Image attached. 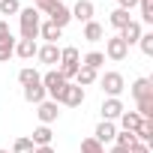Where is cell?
<instances>
[{"label":"cell","mask_w":153,"mask_h":153,"mask_svg":"<svg viewBox=\"0 0 153 153\" xmlns=\"http://www.w3.org/2000/svg\"><path fill=\"white\" fill-rule=\"evenodd\" d=\"M18 24H21V39H39V24H42V15L27 6L18 12Z\"/></svg>","instance_id":"obj_1"},{"label":"cell","mask_w":153,"mask_h":153,"mask_svg":"<svg viewBox=\"0 0 153 153\" xmlns=\"http://www.w3.org/2000/svg\"><path fill=\"white\" fill-rule=\"evenodd\" d=\"M42 87H45V93L51 96V102H60V96H63V90H66V81H63V75H60L57 69H51V72L42 75Z\"/></svg>","instance_id":"obj_2"},{"label":"cell","mask_w":153,"mask_h":153,"mask_svg":"<svg viewBox=\"0 0 153 153\" xmlns=\"http://www.w3.org/2000/svg\"><path fill=\"white\" fill-rule=\"evenodd\" d=\"M99 87H102V93L120 99V93L126 90V81H123V75H120V72H105L102 78H99Z\"/></svg>","instance_id":"obj_3"},{"label":"cell","mask_w":153,"mask_h":153,"mask_svg":"<svg viewBox=\"0 0 153 153\" xmlns=\"http://www.w3.org/2000/svg\"><path fill=\"white\" fill-rule=\"evenodd\" d=\"M105 57L120 63V60H126V57H129V45H126L120 36H111V39L105 42Z\"/></svg>","instance_id":"obj_4"},{"label":"cell","mask_w":153,"mask_h":153,"mask_svg":"<svg viewBox=\"0 0 153 153\" xmlns=\"http://www.w3.org/2000/svg\"><path fill=\"white\" fill-rule=\"evenodd\" d=\"M36 117H39V123H42V126H51V123L60 117V105H57V102H51V99H45V102H39V105H36Z\"/></svg>","instance_id":"obj_5"},{"label":"cell","mask_w":153,"mask_h":153,"mask_svg":"<svg viewBox=\"0 0 153 153\" xmlns=\"http://www.w3.org/2000/svg\"><path fill=\"white\" fill-rule=\"evenodd\" d=\"M81 102H84V87L72 84V81H66V90H63V96H60V102H57V105H69V108H78Z\"/></svg>","instance_id":"obj_6"},{"label":"cell","mask_w":153,"mask_h":153,"mask_svg":"<svg viewBox=\"0 0 153 153\" xmlns=\"http://www.w3.org/2000/svg\"><path fill=\"white\" fill-rule=\"evenodd\" d=\"M48 21H51V24H57V27L63 30V27H66V24L72 21V15H69V6L57 0V3L51 6V12H48Z\"/></svg>","instance_id":"obj_7"},{"label":"cell","mask_w":153,"mask_h":153,"mask_svg":"<svg viewBox=\"0 0 153 153\" xmlns=\"http://www.w3.org/2000/svg\"><path fill=\"white\" fill-rule=\"evenodd\" d=\"M93 3L90 0H78V3H75L72 9H69V15L75 18V21H81V24H87V21H93Z\"/></svg>","instance_id":"obj_8"},{"label":"cell","mask_w":153,"mask_h":153,"mask_svg":"<svg viewBox=\"0 0 153 153\" xmlns=\"http://www.w3.org/2000/svg\"><path fill=\"white\" fill-rule=\"evenodd\" d=\"M129 93L135 96V102L138 99H153V81L150 78H135L132 87H129Z\"/></svg>","instance_id":"obj_9"},{"label":"cell","mask_w":153,"mask_h":153,"mask_svg":"<svg viewBox=\"0 0 153 153\" xmlns=\"http://www.w3.org/2000/svg\"><path fill=\"white\" fill-rule=\"evenodd\" d=\"M141 33H144V30H141V21H135V18H132V21H129V24H126V27H123V30H120L117 36H120V39H123L126 45H138Z\"/></svg>","instance_id":"obj_10"},{"label":"cell","mask_w":153,"mask_h":153,"mask_svg":"<svg viewBox=\"0 0 153 153\" xmlns=\"http://www.w3.org/2000/svg\"><path fill=\"white\" fill-rule=\"evenodd\" d=\"M123 111H126V108H123V102H120V99H114V96H108V99L102 102V120H111V123H114Z\"/></svg>","instance_id":"obj_11"},{"label":"cell","mask_w":153,"mask_h":153,"mask_svg":"<svg viewBox=\"0 0 153 153\" xmlns=\"http://www.w3.org/2000/svg\"><path fill=\"white\" fill-rule=\"evenodd\" d=\"M36 51H39L36 39H15V57L30 60V57H36Z\"/></svg>","instance_id":"obj_12"},{"label":"cell","mask_w":153,"mask_h":153,"mask_svg":"<svg viewBox=\"0 0 153 153\" xmlns=\"http://www.w3.org/2000/svg\"><path fill=\"white\" fill-rule=\"evenodd\" d=\"M114 135H117V126H114L111 120H102V123L96 126V132H93V138H96L102 147H105L108 141H114Z\"/></svg>","instance_id":"obj_13"},{"label":"cell","mask_w":153,"mask_h":153,"mask_svg":"<svg viewBox=\"0 0 153 153\" xmlns=\"http://www.w3.org/2000/svg\"><path fill=\"white\" fill-rule=\"evenodd\" d=\"M39 36L45 39V45H57V39L63 36V30H60L57 24H51V21H45V24H39Z\"/></svg>","instance_id":"obj_14"},{"label":"cell","mask_w":153,"mask_h":153,"mask_svg":"<svg viewBox=\"0 0 153 153\" xmlns=\"http://www.w3.org/2000/svg\"><path fill=\"white\" fill-rule=\"evenodd\" d=\"M36 57H39V63L54 66V63H60V48H57V45H42V48L36 51Z\"/></svg>","instance_id":"obj_15"},{"label":"cell","mask_w":153,"mask_h":153,"mask_svg":"<svg viewBox=\"0 0 153 153\" xmlns=\"http://www.w3.org/2000/svg\"><path fill=\"white\" fill-rule=\"evenodd\" d=\"M51 138H54V135H51V126H42V123H39V126L33 129V135H30L33 147H48V144H51Z\"/></svg>","instance_id":"obj_16"},{"label":"cell","mask_w":153,"mask_h":153,"mask_svg":"<svg viewBox=\"0 0 153 153\" xmlns=\"http://www.w3.org/2000/svg\"><path fill=\"white\" fill-rule=\"evenodd\" d=\"M45 87H42V81L39 84H30V87H24V99L30 102V105H39V102H45Z\"/></svg>","instance_id":"obj_17"},{"label":"cell","mask_w":153,"mask_h":153,"mask_svg":"<svg viewBox=\"0 0 153 153\" xmlns=\"http://www.w3.org/2000/svg\"><path fill=\"white\" fill-rule=\"evenodd\" d=\"M60 63H63V66H81V54H78V48H75V45L60 48Z\"/></svg>","instance_id":"obj_18"},{"label":"cell","mask_w":153,"mask_h":153,"mask_svg":"<svg viewBox=\"0 0 153 153\" xmlns=\"http://www.w3.org/2000/svg\"><path fill=\"white\" fill-rule=\"evenodd\" d=\"M120 126H123V132H135L138 126H141V117H138V111H123L120 117Z\"/></svg>","instance_id":"obj_19"},{"label":"cell","mask_w":153,"mask_h":153,"mask_svg":"<svg viewBox=\"0 0 153 153\" xmlns=\"http://www.w3.org/2000/svg\"><path fill=\"white\" fill-rule=\"evenodd\" d=\"M96 78H99V75L93 69H87V66H78V72H75V84H78V87H90Z\"/></svg>","instance_id":"obj_20"},{"label":"cell","mask_w":153,"mask_h":153,"mask_svg":"<svg viewBox=\"0 0 153 153\" xmlns=\"http://www.w3.org/2000/svg\"><path fill=\"white\" fill-rule=\"evenodd\" d=\"M18 81H21V87H30V84H39V81H42V75H39L33 66H24V69L18 72Z\"/></svg>","instance_id":"obj_21"},{"label":"cell","mask_w":153,"mask_h":153,"mask_svg":"<svg viewBox=\"0 0 153 153\" xmlns=\"http://www.w3.org/2000/svg\"><path fill=\"white\" fill-rule=\"evenodd\" d=\"M129 21H132V15H129L126 9H114V12L108 15V24H111V27H117V30H123Z\"/></svg>","instance_id":"obj_22"},{"label":"cell","mask_w":153,"mask_h":153,"mask_svg":"<svg viewBox=\"0 0 153 153\" xmlns=\"http://www.w3.org/2000/svg\"><path fill=\"white\" fill-rule=\"evenodd\" d=\"M102 36H105V27L102 24H96V21H87L84 24V39L87 42H99Z\"/></svg>","instance_id":"obj_23"},{"label":"cell","mask_w":153,"mask_h":153,"mask_svg":"<svg viewBox=\"0 0 153 153\" xmlns=\"http://www.w3.org/2000/svg\"><path fill=\"white\" fill-rule=\"evenodd\" d=\"M102 63H105V54H102V51H90V54H84V60H81V66H87V69H93V72H99Z\"/></svg>","instance_id":"obj_24"},{"label":"cell","mask_w":153,"mask_h":153,"mask_svg":"<svg viewBox=\"0 0 153 153\" xmlns=\"http://www.w3.org/2000/svg\"><path fill=\"white\" fill-rule=\"evenodd\" d=\"M135 138L150 147V141H153V120H141V126L135 129Z\"/></svg>","instance_id":"obj_25"},{"label":"cell","mask_w":153,"mask_h":153,"mask_svg":"<svg viewBox=\"0 0 153 153\" xmlns=\"http://www.w3.org/2000/svg\"><path fill=\"white\" fill-rule=\"evenodd\" d=\"M114 144H117V147H123V150H132V147H135V144H141V141L135 138V132H117V135H114Z\"/></svg>","instance_id":"obj_26"},{"label":"cell","mask_w":153,"mask_h":153,"mask_svg":"<svg viewBox=\"0 0 153 153\" xmlns=\"http://www.w3.org/2000/svg\"><path fill=\"white\" fill-rule=\"evenodd\" d=\"M138 12L144 24H153V0H138Z\"/></svg>","instance_id":"obj_27"},{"label":"cell","mask_w":153,"mask_h":153,"mask_svg":"<svg viewBox=\"0 0 153 153\" xmlns=\"http://www.w3.org/2000/svg\"><path fill=\"white\" fill-rule=\"evenodd\" d=\"M15 54V39H0V63H6Z\"/></svg>","instance_id":"obj_28"},{"label":"cell","mask_w":153,"mask_h":153,"mask_svg":"<svg viewBox=\"0 0 153 153\" xmlns=\"http://www.w3.org/2000/svg\"><path fill=\"white\" fill-rule=\"evenodd\" d=\"M18 12H21L18 0H0V15H18Z\"/></svg>","instance_id":"obj_29"},{"label":"cell","mask_w":153,"mask_h":153,"mask_svg":"<svg viewBox=\"0 0 153 153\" xmlns=\"http://www.w3.org/2000/svg\"><path fill=\"white\" fill-rule=\"evenodd\" d=\"M138 117L153 120V99H138Z\"/></svg>","instance_id":"obj_30"},{"label":"cell","mask_w":153,"mask_h":153,"mask_svg":"<svg viewBox=\"0 0 153 153\" xmlns=\"http://www.w3.org/2000/svg\"><path fill=\"white\" fill-rule=\"evenodd\" d=\"M36 147H33V141L30 138H15V144H12V153H33Z\"/></svg>","instance_id":"obj_31"},{"label":"cell","mask_w":153,"mask_h":153,"mask_svg":"<svg viewBox=\"0 0 153 153\" xmlns=\"http://www.w3.org/2000/svg\"><path fill=\"white\" fill-rule=\"evenodd\" d=\"M81 153H105V147H102L96 138H84V141H81Z\"/></svg>","instance_id":"obj_32"},{"label":"cell","mask_w":153,"mask_h":153,"mask_svg":"<svg viewBox=\"0 0 153 153\" xmlns=\"http://www.w3.org/2000/svg\"><path fill=\"white\" fill-rule=\"evenodd\" d=\"M138 45H141V51H144L147 57H153V33H141Z\"/></svg>","instance_id":"obj_33"},{"label":"cell","mask_w":153,"mask_h":153,"mask_svg":"<svg viewBox=\"0 0 153 153\" xmlns=\"http://www.w3.org/2000/svg\"><path fill=\"white\" fill-rule=\"evenodd\" d=\"M54 3H57V0H36V6H33V9H36V12H39V15H42V12H45V15H48V12H51V6H54Z\"/></svg>","instance_id":"obj_34"},{"label":"cell","mask_w":153,"mask_h":153,"mask_svg":"<svg viewBox=\"0 0 153 153\" xmlns=\"http://www.w3.org/2000/svg\"><path fill=\"white\" fill-rule=\"evenodd\" d=\"M0 39H12V30H9V21L0 18Z\"/></svg>","instance_id":"obj_35"},{"label":"cell","mask_w":153,"mask_h":153,"mask_svg":"<svg viewBox=\"0 0 153 153\" xmlns=\"http://www.w3.org/2000/svg\"><path fill=\"white\" fill-rule=\"evenodd\" d=\"M138 6V0H117V9H126V12H132Z\"/></svg>","instance_id":"obj_36"},{"label":"cell","mask_w":153,"mask_h":153,"mask_svg":"<svg viewBox=\"0 0 153 153\" xmlns=\"http://www.w3.org/2000/svg\"><path fill=\"white\" fill-rule=\"evenodd\" d=\"M129 153H150V147H147V144H135Z\"/></svg>","instance_id":"obj_37"},{"label":"cell","mask_w":153,"mask_h":153,"mask_svg":"<svg viewBox=\"0 0 153 153\" xmlns=\"http://www.w3.org/2000/svg\"><path fill=\"white\" fill-rule=\"evenodd\" d=\"M33 153H54V147H51V144H48V147H36Z\"/></svg>","instance_id":"obj_38"},{"label":"cell","mask_w":153,"mask_h":153,"mask_svg":"<svg viewBox=\"0 0 153 153\" xmlns=\"http://www.w3.org/2000/svg\"><path fill=\"white\" fill-rule=\"evenodd\" d=\"M111 153H129V150H123V147H117V144H114V147H111Z\"/></svg>","instance_id":"obj_39"},{"label":"cell","mask_w":153,"mask_h":153,"mask_svg":"<svg viewBox=\"0 0 153 153\" xmlns=\"http://www.w3.org/2000/svg\"><path fill=\"white\" fill-rule=\"evenodd\" d=\"M0 153H9V150H0Z\"/></svg>","instance_id":"obj_40"}]
</instances>
